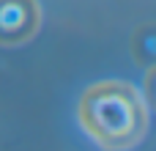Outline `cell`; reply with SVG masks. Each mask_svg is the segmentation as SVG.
<instances>
[{
  "label": "cell",
  "mask_w": 156,
  "mask_h": 151,
  "mask_svg": "<svg viewBox=\"0 0 156 151\" xmlns=\"http://www.w3.org/2000/svg\"><path fill=\"white\" fill-rule=\"evenodd\" d=\"M80 121L104 149L121 151L134 146L145 132V107L123 83H99L80 99Z\"/></svg>",
  "instance_id": "obj_1"
},
{
  "label": "cell",
  "mask_w": 156,
  "mask_h": 151,
  "mask_svg": "<svg viewBox=\"0 0 156 151\" xmlns=\"http://www.w3.org/2000/svg\"><path fill=\"white\" fill-rule=\"evenodd\" d=\"M38 11L33 0H0V44H22L33 36Z\"/></svg>",
  "instance_id": "obj_2"
}]
</instances>
